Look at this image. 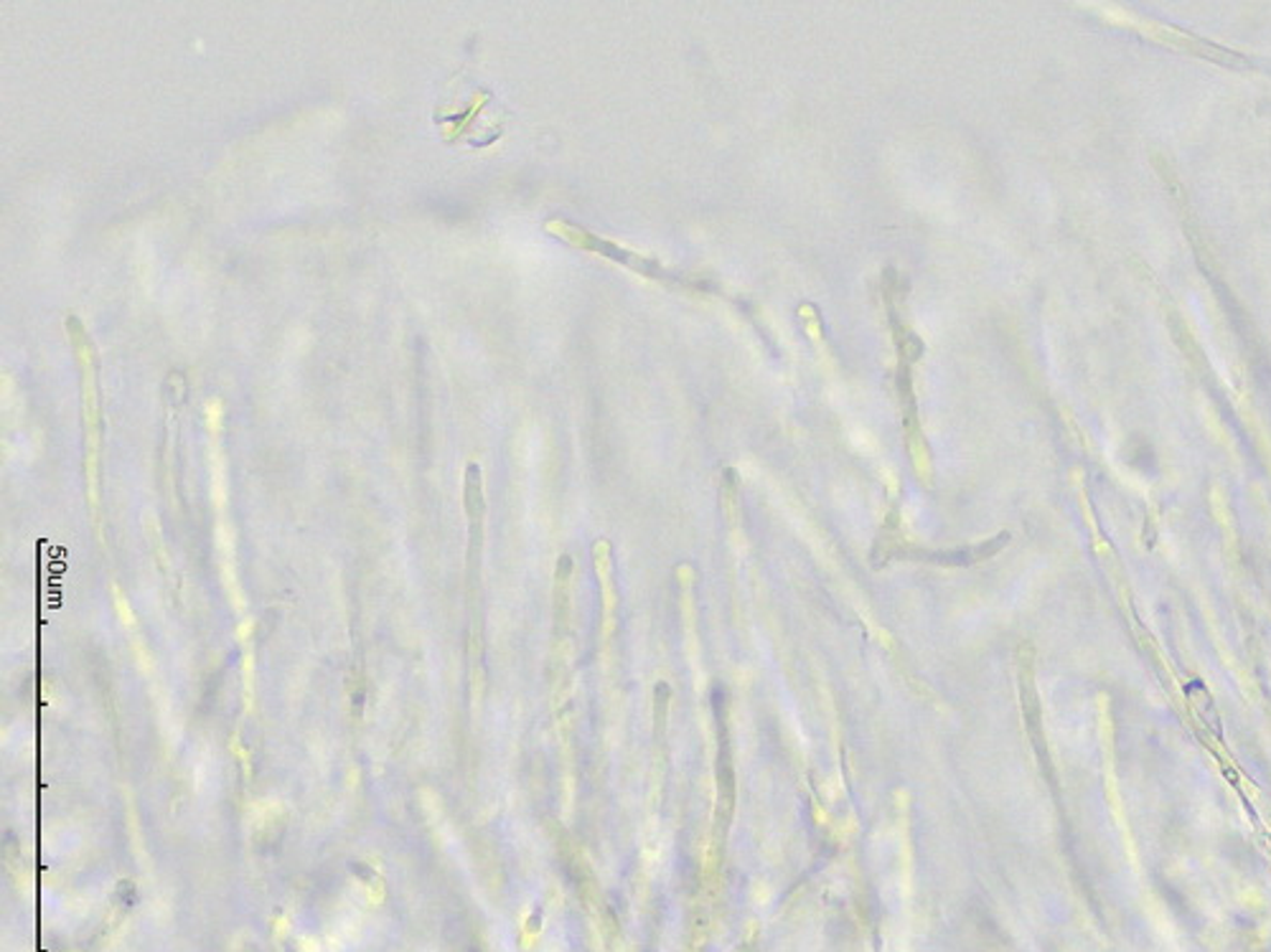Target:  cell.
I'll use <instances>...</instances> for the list:
<instances>
[{"instance_id": "cell-1", "label": "cell", "mask_w": 1271, "mask_h": 952, "mask_svg": "<svg viewBox=\"0 0 1271 952\" xmlns=\"http://www.w3.org/2000/svg\"><path fill=\"white\" fill-rule=\"evenodd\" d=\"M906 290H908V285L903 287V280H898V272H895L893 267L885 270V274H882V292H885L890 331H893L895 351H898V366H895V392H898L903 438H906V447H908V453H911L915 473L921 475V480L931 482L933 458H931V447H928L926 434H923L919 404H915V392H913V364L923 356L926 344H923L919 335L911 331V326H908L900 315V298Z\"/></svg>"}, {"instance_id": "cell-2", "label": "cell", "mask_w": 1271, "mask_h": 952, "mask_svg": "<svg viewBox=\"0 0 1271 952\" xmlns=\"http://www.w3.org/2000/svg\"><path fill=\"white\" fill-rule=\"evenodd\" d=\"M545 232L552 234L554 239L575 247V250L600 254V257L611 259V263L626 267V270L641 274V277H646V280H657V283L679 285V287H694V290H707L705 283H689L685 274H674V272L664 270L659 259H652V257H644V254H639V252L624 250L618 241L598 237V234L587 232L585 226H578L575 221L554 217L550 221H545Z\"/></svg>"}]
</instances>
